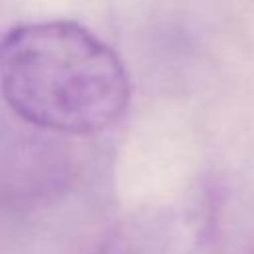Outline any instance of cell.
<instances>
[{
	"mask_svg": "<svg viewBox=\"0 0 254 254\" xmlns=\"http://www.w3.org/2000/svg\"><path fill=\"white\" fill-rule=\"evenodd\" d=\"M0 93L26 123L91 135L117 123L131 99L119 54L71 20L24 22L0 40Z\"/></svg>",
	"mask_w": 254,
	"mask_h": 254,
	"instance_id": "cell-1",
	"label": "cell"
}]
</instances>
